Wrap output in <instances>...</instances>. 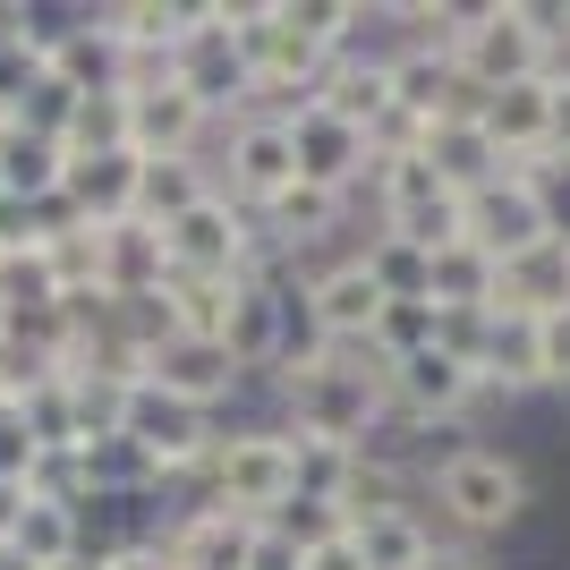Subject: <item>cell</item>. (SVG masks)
Instances as JSON below:
<instances>
[{
  "instance_id": "1",
  "label": "cell",
  "mask_w": 570,
  "mask_h": 570,
  "mask_svg": "<svg viewBox=\"0 0 570 570\" xmlns=\"http://www.w3.org/2000/svg\"><path fill=\"white\" fill-rule=\"evenodd\" d=\"M417 485H426V520L452 546H494V537H520L537 520V476L502 443H452Z\"/></svg>"
},
{
  "instance_id": "2",
  "label": "cell",
  "mask_w": 570,
  "mask_h": 570,
  "mask_svg": "<svg viewBox=\"0 0 570 570\" xmlns=\"http://www.w3.org/2000/svg\"><path fill=\"white\" fill-rule=\"evenodd\" d=\"M196 502H222V511H247V520H273L282 502H298V452H289L282 417L222 426L214 460L196 476Z\"/></svg>"
},
{
  "instance_id": "3",
  "label": "cell",
  "mask_w": 570,
  "mask_h": 570,
  "mask_svg": "<svg viewBox=\"0 0 570 570\" xmlns=\"http://www.w3.org/2000/svg\"><path fill=\"white\" fill-rule=\"evenodd\" d=\"M452 69L469 77V95H494L520 77H553V43L528 26V0H476L452 26Z\"/></svg>"
},
{
  "instance_id": "4",
  "label": "cell",
  "mask_w": 570,
  "mask_h": 570,
  "mask_svg": "<svg viewBox=\"0 0 570 570\" xmlns=\"http://www.w3.org/2000/svg\"><path fill=\"white\" fill-rule=\"evenodd\" d=\"M214 188L230 196V205H247V214H264L282 188H298V145H289V119L282 111H238L222 119L214 137Z\"/></svg>"
},
{
  "instance_id": "5",
  "label": "cell",
  "mask_w": 570,
  "mask_h": 570,
  "mask_svg": "<svg viewBox=\"0 0 570 570\" xmlns=\"http://www.w3.org/2000/svg\"><path fill=\"white\" fill-rule=\"evenodd\" d=\"M179 86L214 119L256 111V69H247V51H238L230 0H196V26H188V43H179Z\"/></svg>"
},
{
  "instance_id": "6",
  "label": "cell",
  "mask_w": 570,
  "mask_h": 570,
  "mask_svg": "<svg viewBox=\"0 0 570 570\" xmlns=\"http://www.w3.org/2000/svg\"><path fill=\"white\" fill-rule=\"evenodd\" d=\"M119 434L154 460L163 485H179V476H205V460H214V443H222V417H214V409L170 401V392H154V383H137V392H128V426H119Z\"/></svg>"
},
{
  "instance_id": "7",
  "label": "cell",
  "mask_w": 570,
  "mask_h": 570,
  "mask_svg": "<svg viewBox=\"0 0 570 570\" xmlns=\"http://www.w3.org/2000/svg\"><path fill=\"white\" fill-rule=\"evenodd\" d=\"M546 238H562V222H553V188L537 170H502L494 188L469 196V247H485L494 264L537 256Z\"/></svg>"
},
{
  "instance_id": "8",
  "label": "cell",
  "mask_w": 570,
  "mask_h": 570,
  "mask_svg": "<svg viewBox=\"0 0 570 570\" xmlns=\"http://www.w3.org/2000/svg\"><path fill=\"white\" fill-rule=\"evenodd\" d=\"M383 307H392V298H383L375 273L357 264V247L307 273V324H315V341H324V350H375Z\"/></svg>"
},
{
  "instance_id": "9",
  "label": "cell",
  "mask_w": 570,
  "mask_h": 570,
  "mask_svg": "<svg viewBox=\"0 0 570 570\" xmlns=\"http://www.w3.org/2000/svg\"><path fill=\"white\" fill-rule=\"evenodd\" d=\"M289 119V145H298V179L307 188H333V196H366V179H375V145H366V128H350V119H333L324 102H298Z\"/></svg>"
},
{
  "instance_id": "10",
  "label": "cell",
  "mask_w": 570,
  "mask_h": 570,
  "mask_svg": "<svg viewBox=\"0 0 570 570\" xmlns=\"http://www.w3.org/2000/svg\"><path fill=\"white\" fill-rule=\"evenodd\" d=\"M145 383L170 392V401H188V409H214V417L238 401V392H256V383L230 366L222 341H188V333H163L154 350H145Z\"/></svg>"
},
{
  "instance_id": "11",
  "label": "cell",
  "mask_w": 570,
  "mask_h": 570,
  "mask_svg": "<svg viewBox=\"0 0 570 570\" xmlns=\"http://www.w3.org/2000/svg\"><path fill=\"white\" fill-rule=\"evenodd\" d=\"M222 119L205 111V102L170 77V86H154V95H128V154L137 163H170V154H214Z\"/></svg>"
},
{
  "instance_id": "12",
  "label": "cell",
  "mask_w": 570,
  "mask_h": 570,
  "mask_svg": "<svg viewBox=\"0 0 570 570\" xmlns=\"http://www.w3.org/2000/svg\"><path fill=\"white\" fill-rule=\"evenodd\" d=\"M170 282V238L154 222H102L95 230V289L111 307H137Z\"/></svg>"
},
{
  "instance_id": "13",
  "label": "cell",
  "mask_w": 570,
  "mask_h": 570,
  "mask_svg": "<svg viewBox=\"0 0 570 570\" xmlns=\"http://www.w3.org/2000/svg\"><path fill=\"white\" fill-rule=\"evenodd\" d=\"M392 111H409L417 128H443V119L476 111V95L443 43H392Z\"/></svg>"
},
{
  "instance_id": "14",
  "label": "cell",
  "mask_w": 570,
  "mask_h": 570,
  "mask_svg": "<svg viewBox=\"0 0 570 570\" xmlns=\"http://www.w3.org/2000/svg\"><path fill=\"white\" fill-rule=\"evenodd\" d=\"M256 528H264V520H247V511L188 502V511H170L163 553H170V570H247V553H256Z\"/></svg>"
},
{
  "instance_id": "15",
  "label": "cell",
  "mask_w": 570,
  "mask_h": 570,
  "mask_svg": "<svg viewBox=\"0 0 570 570\" xmlns=\"http://www.w3.org/2000/svg\"><path fill=\"white\" fill-rule=\"evenodd\" d=\"M476 392L485 401H537L546 392V350H537V315H511L494 307V324H485V350H476Z\"/></svg>"
},
{
  "instance_id": "16",
  "label": "cell",
  "mask_w": 570,
  "mask_h": 570,
  "mask_svg": "<svg viewBox=\"0 0 570 570\" xmlns=\"http://www.w3.org/2000/svg\"><path fill=\"white\" fill-rule=\"evenodd\" d=\"M137 188H145L137 154H69V170H60V196H69L95 230L102 222H137Z\"/></svg>"
},
{
  "instance_id": "17",
  "label": "cell",
  "mask_w": 570,
  "mask_h": 570,
  "mask_svg": "<svg viewBox=\"0 0 570 570\" xmlns=\"http://www.w3.org/2000/svg\"><path fill=\"white\" fill-rule=\"evenodd\" d=\"M315 102L333 119H350V128H375V119L392 111V43L341 51L333 69H324V86H315Z\"/></svg>"
},
{
  "instance_id": "18",
  "label": "cell",
  "mask_w": 570,
  "mask_h": 570,
  "mask_svg": "<svg viewBox=\"0 0 570 570\" xmlns=\"http://www.w3.org/2000/svg\"><path fill=\"white\" fill-rule=\"evenodd\" d=\"M426 163H434V179H443L452 196H476V188H494L502 170H511V163L494 154V137H485L469 111L443 119V128H426Z\"/></svg>"
},
{
  "instance_id": "19",
  "label": "cell",
  "mask_w": 570,
  "mask_h": 570,
  "mask_svg": "<svg viewBox=\"0 0 570 570\" xmlns=\"http://www.w3.org/2000/svg\"><path fill=\"white\" fill-rule=\"evenodd\" d=\"M154 307H163L170 333L222 341V333H230V307H238V282H214V273H170V282L154 289Z\"/></svg>"
},
{
  "instance_id": "20",
  "label": "cell",
  "mask_w": 570,
  "mask_h": 570,
  "mask_svg": "<svg viewBox=\"0 0 570 570\" xmlns=\"http://www.w3.org/2000/svg\"><path fill=\"white\" fill-rule=\"evenodd\" d=\"M350 546H357V562H366V570H426L434 553H443V528H434L426 502H417V511H392V520L350 528Z\"/></svg>"
},
{
  "instance_id": "21",
  "label": "cell",
  "mask_w": 570,
  "mask_h": 570,
  "mask_svg": "<svg viewBox=\"0 0 570 570\" xmlns=\"http://www.w3.org/2000/svg\"><path fill=\"white\" fill-rule=\"evenodd\" d=\"M494 307H511V315H553V307H570V238H546L537 256L502 264Z\"/></svg>"
},
{
  "instance_id": "22",
  "label": "cell",
  "mask_w": 570,
  "mask_h": 570,
  "mask_svg": "<svg viewBox=\"0 0 570 570\" xmlns=\"http://www.w3.org/2000/svg\"><path fill=\"white\" fill-rule=\"evenodd\" d=\"M60 170H69L60 137H35L26 119H9V128H0V188L18 196V205H43V196H60Z\"/></svg>"
},
{
  "instance_id": "23",
  "label": "cell",
  "mask_w": 570,
  "mask_h": 570,
  "mask_svg": "<svg viewBox=\"0 0 570 570\" xmlns=\"http://www.w3.org/2000/svg\"><path fill=\"white\" fill-rule=\"evenodd\" d=\"M214 196V163L205 154H170V163H145V188H137V222L170 230L179 214H196Z\"/></svg>"
},
{
  "instance_id": "24",
  "label": "cell",
  "mask_w": 570,
  "mask_h": 570,
  "mask_svg": "<svg viewBox=\"0 0 570 570\" xmlns=\"http://www.w3.org/2000/svg\"><path fill=\"white\" fill-rule=\"evenodd\" d=\"M357 264L375 273V289L392 307H401V298H434V256L409 247L401 230H375V222H366V230H357Z\"/></svg>"
},
{
  "instance_id": "25",
  "label": "cell",
  "mask_w": 570,
  "mask_h": 570,
  "mask_svg": "<svg viewBox=\"0 0 570 570\" xmlns=\"http://www.w3.org/2000/svg\"><path fill=\"white\" fill-rule=\"evenodd\" d=\"M60 298H69V289H60V273H51V247H0V307L18 315V324L51 315Z\"/></svg>"
},
{
  "instance_id": "26",
  "label": "cell",
  "mask_w": 570,
  "mask_h": 570,
  "mask_svg": "<svg viewBox=\"0 0 570 570\" xmlns=\"http://www.w3.org/2000/svg\"><path fill=\"white\" fill-rule=\"evenodd\" d=\"M9 546H18L26 562L60 570V562H77V553H86V511H69V502H35V494H26V520H18V537H9Z\"/></svg>"
},
{
  "instance_id": "27",
  "label": "cell",
  "mask_w": 570,
  "mask_h": 570,
  "mask_svg": "<svg viewBox=\"0 0 570 570\" xmlns=\"http://www.w3.org/2000/svg\"><path fill=\"white\" fill-rule=\"evenodd\" d=\"M494 289H502V264L485 256V247H443L434 256V307H494Z\"/></svg>"
},
{
  "instance_id": "28",
  "label": "cell",
  "mask_w": 570,
  "mask_h": 570,
  "mask_svg": "<svg viewBox=\"0 0 570 570\" xmlns=\"http://www.w3.org/2000/svg\"><path fill=\"white\" fill-rule=\"evenodd\" d=\"M60 154H128V95H119V86L77 95L69 128H60Z\"/></svg>"
},
{
  "instance_id": "29",
  "label": "cell",
  "mask_w": 570,
  "mask_h": 570,
  "mask_svg": "<svg viewBox=\"0 0 570 570\" xmlns=\"http://www.w3.org/2000/svg\"><path fill=\"white\" fill-rule=\"evenodd\" d=\"M289 452H298V494L341 511V494H350V476H357V452H350V443H324V434H289Z\"/></svg>"
},
{
  "instance_id": "30",
  "label": "cell",
  "mask_w": 570,
  "mask_h": 570,
  "mask_svg": "<svg viewBox=\"0 0 570 570\" xmlns=\"http://www.w3.org/2000/svg\"><path fill=\"white\" fill-rule=\"evenodd\" d=\"M86 476H95V494H163L154 460H145L128 434H111V443H86Z\"/></svg>"
},
{
  "instance_id": "31",
  "label": "cell",
  "mask_w": 570,
  "mask_h": 570,
  "mask_svg": "<svg viewBox=\"0 0 570 570\" xmlns=\"http://www.w3.org/2000/svg\"><path fill=\"white\" fill-rule=\"evenodd\" d=\"M18 417H26V434H35L43 452H77V401H69V375L35 383V392L18 401Z\"/></svg>"
},
{
  "instance_id": "32",
  "label": "cell",
  "mask_w": 570,
  "mask_h": 570,
  "mask_svg": "<svg viewBox=\"0 0 570 570\" xmlns=\"http://www.w3.org/2000/svg\"><path fill=\"white\" fill-rule=\"evenodd\" d=\"M417 350H434V298H401V307H383L375 357H383V366H401V357H417Z\"/></svg>"
},
{
  "instance_id": "33",
  "label": "cell",
  "mask_w": 570,
  "mask_h": 570,
  "mask_svg": "<svg viewBox=\"0 0 570 570\" xmlns=\"http://www.w3.org/2000/svg\"><path fill=\"white\" fill-rule=\"evenodd\" d=\"M273 528H282V537H289L298 553L333 546V537H350V520H341L333 502H307V494H298V502H282V511H273Z\"/></svg>"
},
{
  "instance_id": "34",
  "label": "cell",
  "mask_w": 570,
  "mask_h": 570,
  "mask_svg": "<svg viewBox=\"0 0 570 570\" xmlns=\"http://www.w3.org/2000/svg\"><path fill=\"white\" fill-rule=\"evenodd\" d=\"M35 460H43V443L26 434L18 409H0V476H9V485H26V476H35Z\"/></svg>"
},
{
  "instance_id": "35",
  "label": "cell",
  "mask_w": 570,
  "mask_h": 570,
  "mask_svg": "<svg viewBox=\"0 0 570 570\" xmlns=\"http://www.w3.org/2000/svg\"><path fill=\"white\" fill-rule=\"evenodd\" d=\"M537 350H546V392H570V307L537 315Z\"/></svg>"
},
{
  "instance_id": "36",
  "label": "cell",
  "mask_w": 570,
  "mask_h": 570,
  "mask_svg": "<svg viewBox=\"0 0 570 570\" xmlns=\"http://www.w3.org/2000/svg\"><path fill=\"white\" fill-rule=\"evenodd\" d=\"M247 570H307V553L289 546L273 520H264V528H256V553H247Z\"/></svg>"
},
{
  "instance_id": "37",
  "label": "cell",
  "mask_w": 570,
  "mask_h": 570,
  "mask_svg": "<svg viewBox=\"0 0 570 570\" xmlns=\"http://www.w3.org/2000/svg\"><path fill=\"white\" fill-rule=\"evenodd\" d=\"M553 170H570V69H553Z\"/></svg>"
},
{
  "instance_id": "38",
  "label": "cell",
  "mask_w": 570,
  "mask_h": 570,
  "mask_svg": "<svg viewBox=\"0 0 570 570\" xmlns=\"http://www.w3.org/2000/svg\"><path fill=\"white\" fill-rule=\"evenodd\" d=\"M426 570H502V562H494L485 546H452V537H443V553H434Z\"/></svg>"
},
{
  "instance_id": "39",
  "label": "cell",
  "mask_w": 570,
  "mask_h": 570,
  "mask_svg": "<svg viewBox=\"0 0 570 570\" xmlns=\"http://www.w3.org/2000/svg\"><path fill=\"white\" fill-rule=\"evenodd\" d=\"M307 570H366V562H357L350 537H333V546H315V553H307Z\"/></svg>"
},
{
  "instance_id": "40",
  "label": "cell",
  "mask_w": 570,
  "mask_h": 570,
  "mask_svg": "<svg viewBox=\"0 0 570 570\" xmlns=\"http://www.w3.org/2000/svg\"><path fill=\"white\" fill-rule=\"evenodd\" d=\"M18 520H26V485H9V476H0V546L18 537Z\"/></svg>"
},
{
  "instance_id": "41",
  "label": "cell",
  "mask_w": 570,
  "mask_h": 570,
  "mask_svg": "<svg viewBox=\"0 0 570 570\" xmlns=\"http://www.w3.org/2000/svg\"><path fill=\"white\" fill-rule=\"evenodd\" d=\"M111 570H170V553H163V537H154V546H128V553H111Z\"/></svg>"
},
{
  "instance_id": "42",
  "label": "cell",
  "mask_w": 570,
  "mask_h": 570,
  "mask_svg": "<svg viewBox=\"0 0 570 570\" xmlns=\"http://www.w3.org/2000/svg\"><path fill=\"white\" fill-rule=\"evenodd\" d=\"M0 570H43V562H26L18 546H0Z\"/></svg>"
},
{
  "instance_id": "43",
  "label": "cell",
  "mask_w": 570,
  "mask_h": 570,
  "mask_svg": "<svg viewBox=\"0 0 570 570\" xmlns=\"http://www.w3.org/2000/svg\"><path fill=\"white\" fill-rule=\"evenodd\" d=\"M60 570H111V562H102V553H77V562H60Z\"/></svg>"
},
{
  "instance_id": "44",
  "label": "cell",
  "mask_w": 570,
  "mask_h": 570,
  "mask_svg": "<svg viewBox=\"0 0 570 570\" xmlns=\"http://www.w3.org/2000/svg\"><path fill=\"white\" fill-rule=\"evenodd\" d=\"M0 341H18V315H9V307H0Z\"/></svg>"
},
{
  "instance_id": "45",
  "label": "cell",
  "mask_w": 570,
  "mask_h": 570,
  "mask_svg": "<svg viewBox=\"0 0 570 570\" xmlns=\"http://www.w3.org/2000/svg\"><path fill=\"white\" fill-rule=\"evenodd\" d=\"M0 128H9V102H0Z\"/></svg>"
}]
</instances>
